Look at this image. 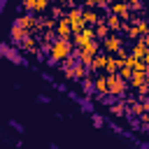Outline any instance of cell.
<instances>
[{
	"label": "cell",
	"instance_id": "obj_1",
	"mask_svg": "<svg viewBox=\"0 0 149 149\" xmlns=\"http://www.w3.org/2000/svg\"><path fill=\"white\" fill-rule=\"evenodd\" d=\"M107 91H112L116 95H123L126 93V81L119 74H107Z\"/></svg>",
	"mask_w": 149,
	"mask_h": 149
},
{
	"label": "cell",
	"instance_id": "obj_2",
	"mask_svg": "<svg viewBox=\"0 0 149 149\" xmlns=\"http://www.w3.org/2000/svg\"><path fill=\"white\" fill-rule=\"evenodd\" d=\"M51 54H54L56 58H68V56H70V42H68V40H56Z\"/></svg>",
	"mask_w": 149,
	"mask_h": 149
},
{
	"label": "cell",
	"instance_id": "obj_3",
	"mask_svg": "<svg viewBox=\"0 0 149 149\" xmlns=\"http://www.w3.org/2000/svg\"><path fill=\"white\" fill-rule=\"evenodd\" d=\"M74 35H77V40H74V42H77V47H79V49H81V47H86V44L95 37V33H93L91 28H84V30H79V33H74Z\"/></svg>",
	"mask_w": 149,
	"mask_h": 149
},
{
	"label": "cell",
	"instance_id": "obj_4",
	"mask_svg": "<svg viewBox=\"0 0 149 149\" xmlns=\"http://www.w3.org/2000/svg\"><path fill=\"white\" fill-rule=\"evenodd\" d=\"M105 49H107V51H121V40H119L116 35L105 37Z\"/></svg>",
	"mask_w": 149,
	"mask_h": 149
},
{
	"label": "cell",
	"instance_id": "obj_5",
	"mask_svg": "<svg viewBox=\"0 0 149 149\" xmlns=\"http://www.w3.org/2000/svg\"><path fill=\"white\" fill-rule=\"evenodd\" d=\"M16 26H19L21 30H30V28L35 26V21H33V16H30V14H26V16H21V19L16 21Z\"/></svg>",
	"mask_w": 149,
	"mask_h": 149
},
{
	"label": "cell",
	"instance_id": "obj_6",
	"mask_svg": "<svg viewBox=\"0 0 149 149\" xmlns=\"http://www.w3.org/2000/svg\"><path fill=\"white\" fill-rule=\"evenodd\" d=\"M49 5V0H23V7L28 9H44Z\"/></svg>",
	"mask_w": 149,
	"mask_h": 149
},
{
	"label": "cell",
	"instance_id": "obj_7",
	"mask_svg": "<svg viewBox=\"0 0 149 149\" xmlns=\"http://www.w3.org/2000/svg\"><path fill=\"white\" fill-rule=\"evenodd\" d=\"M112 16H126L128 14V5L126 2H116V5H112Z\"/></svg>",
	"mask_w": 149,
	"mask_h": 149
},
{
	"label": "cell",
	"instance_id": "obj_8",
	"mask_svg": "<svg viewBox=\"0 0 149 149\" xmlns=\"http://www.w3.org/2000/svg\"><path fill=\"white\" fill-rule=\"evenodd\" d=\"M105 61H107V56H93L91 68H93V70H105Z\"/></svg>",
	"mask_w": 149,
	"mask_h": 149
},
{
	"label": "cell",
	"instance_id": "obj_9",
	"mask_svg": "<svg viewBox=\"0 0 149 149\" xmlns=\"http://www.w3.org/2000/svg\"><path fill=\"white\" fill-rule=\"evenodd\" d=\"M95 88H98V93H107V77H98L95 79Z\"/></svg>",
	"mask_w": 149,
	"mask_h": 149
},
{
	"label": "cell",
	"instance_id": "obj_10",
	"mask_svg": "<svg viewBox=\"0 0 149 149\" xmlns=\"http://www.w3.org/2000/svg\"><path fill=\"white\" fill-rule=\"evenodd\" d=\"M12 37H14L16 42H19V40H26V30H21V28L14 23V28H12Z\"/></svg>",
	"mask_w": 149,
	"mask_h": 149
},
{
	"label": "cell",
	"instance_id": "obj_11",
	"mask_svg": "<svg viewBox=\"0 0 149 149\" xmlns=\"http://www.w3.org/2000/svg\"><path fill=\"white\" fill-rule=\"evenodd\" d=\"M107 26H109V28H119V26H121L119 16H109V19H107Z\"/></svg>",
	"mask_w": 149,
	"mask_h": 149
},
{
	"label": "cell",
	"instance_id": "obj_12",
	"mask_svg": "<svg viewBox=\"0 0 149 149\" xmlns=\"http://www.w3.org/2000/svg\"><path fill=\"white\" fill-rule=\"evenodd\" d=\"M135 2H137V0H126V5H135Z\"/></svg>",
	"mask_w": 149,
	"mask_h": 149
}]
</instances>
